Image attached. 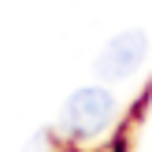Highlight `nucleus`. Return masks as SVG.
<instances>
[{
  "instance_id": "1",
  "label": "nucleus",
  "mask_w": 152,
  "mask_h": 152,
  "mask_svg": "<svg viewBox=\"0 0 152 152\" xmlns=\"http://www.w3.org/2000/svg\"><path fill=\"white\" fill-rule=\"evenodd\" d=\"M115 108H119L115 96L104 86H86V89H78V93L67 96L63 111H59V126H63L67 137H78V141L96 137V134H104L108 123L115 119Z\"/></svg>"
},
{
  "instance_id": "2",
  "label": "nucleus",
  "mask_w": 152,
  "mask_h": 152,
  "mask_svg": "<svg viewBox=\"0 0 152 152\" xmlns=\"http://www.w3.org/2000/svg\"><path fill=\"white\" fill-rule=\"evenodd\" d=\"M145 56H148L145 30H123V34H115L104 45V52L96 56V74H100L104 82H123V78H130V74L145 63Z\"/></svg>"
}]
</instances>
